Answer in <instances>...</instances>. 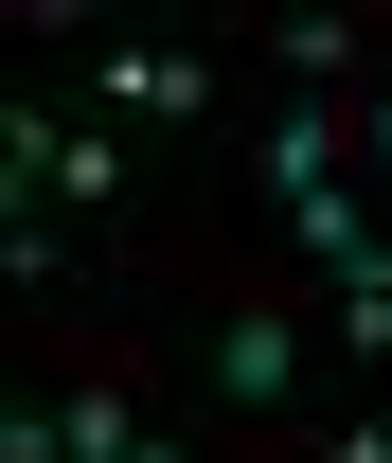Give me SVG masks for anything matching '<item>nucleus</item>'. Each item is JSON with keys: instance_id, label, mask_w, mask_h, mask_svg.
Returning <instances> with one entry per match:
<instances>
[{"instance_id": "1", "label": "nucleus", "mask_w": 392, "mask_h": 463, "mask_svg": "<svg viewBox=\"0 0 392 463\" xmlns=\"http://www.w3.org/2000/svg\"><path fill=\"white\" fill-rule=\"evenodd\" d=\"M285 374H303L285 321H215V392H232V410H285Z\"/></svg>"}, {"instance_id": "2", "label": "nucleus", "mask_w": 392, "mask_h": 463, "mask_svg": "<svg viewBox=\"0 0 392 463\" xmlns=\"http://www.w3.org/2000/svg\"><path fill=\"white\" fill-rule=\"evenodd\" d=\"M339 143H357L339 108H285V125H268V178H285V214H303V196H339Z\"/></svg>"}, {"instance_id": "3", "label": "nucleus", "mask_w": 392, "mask_h": 463, "mask_svg": "<svg viewBox=\"0 0 392 463\" xmlns=\"http://www.w3.org/2000/svg\"><path fill=\"white\" fill-rule=\"evenodd\" d=\"M285 232H303L321 268H375V214H357V196H303V214H285Z\"/></svg>"}, {"instance_id": "4", "label": "nucleus", "mask_w": 392, "mask_h": 463, "mask_svg": "<svg viewBox=\"0 0 392 463\" xmlns=\"http://www.w3.org/2000/svg\"><path fill=\"white\" fill-rule=\"evenodd\" d=\"M90 90H108V108H196V71H178V54H108Z\"/></svg>"}, {"instance_id": "5", "label": "nucleus", "mask_w": 392, "mask_h": 463, "mask_svg": "<svg viewBox=\"0 0 392 463\" xmlns=\"http://www.w3.org/2000/svg\"><path fill=\"white\" fill-rule=\"evenodd\" d=\"M339 339H357V356H392V250H375V268H339Z\"/></svg>"}, {"instance_id": "6", "label": "nucleus", "mask_w": 392, "mask_h": 463, "mask_svg": "<svg viewBox=\"0 0 392 463\" xmlns=\"http://www.w3.org/2000/svg\"><path fill=\"white\" fill-rule=\"evenodd\" d=\"M72 410V463H125V446H143V428H125V392H54Z\"/></svg>"}, {"instance_id": "7", "label": "nucleus", "mask_w": 392, "mask_h": 463, "mask_svg": "<svg viewBox=\"0 0 392 463\" xmlns=\"http://www.w3.org/2000/svg\"><path fill=\"white\" fill-rule=\"evenodd\" d=\"M339 463H392V428H339Z\"/></svg>"}, {"instance_id": "8", "label": "nucleus", "mask_w": 392, "mask_h": 463, "mask_svg": "<svg viewBox=\"0 0 392 463\" xmlns=\"http://www.w3.org/2000/svg\"><path fill=\"white\" fill-rule=\"evenodd\" d=\"M125 463H196V446H161V428H143V446H125Z\"/></svg>"}, {"instance_id": "9", "label": "nucleus", "mask_w": 392, "mask_h": 463, "mask_svg": "<svg viewBox=\"0 0 392 463\" xmlns=\"http://www.w3.org/2000/svg\"><path fill=\"white\" fill-rule=\"evenodd\" d=\"M357 143H375V161H392V90H375V125H357Z\"/></svg>"}]
</instances>
